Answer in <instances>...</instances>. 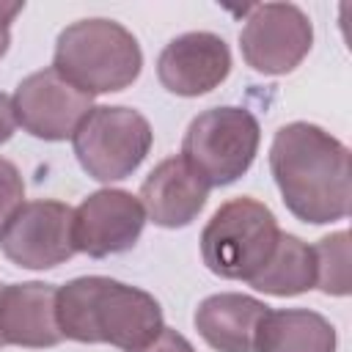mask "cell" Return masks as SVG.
<instances>
[{
	"instance_id": "obj_1",
	"label": "cell",
	"mask_w": 352,
	"mask_h": 352,
	"mask_svg": "<svg viewBox=\"0 0 352 352\" xmlns=\"http://www.w3.org/2000/svg\"><path fill=\"white\" fill-rule=\"evenodd\" d=\"M270 170L297 220L322 226L349 214V148L322 126L308 121L280 126L270 146Z\"/></svg>"
},
{
	"instance_id": "obj_2",
	"label": "cell",
	"mask_w": 352,
	"mask_h": 352,
	"mask_svg": "<svg viewBox=\"0 0 352 352\" xmlns=\"http://www.w3.org/2000/svg\"><path fill=\"white\" fill-rule=\"evenodd\" d=\"M58 324L63 338L126 352L146 346L165 327L162 308L148 292L104 275L74 278L58 289Z\"/></svg>"
},
{
	"instance_id": "obj_3",
	"label": "cell",
	"mask_w": 352,
	"mask_h": 352,
	"mask_svg": "<svg viewBox=\"0 0 352 352\" xmlns=\"http://www.w3.org/2000/svg\"><path fill=\"white\" fill-rule=\"evenodd\" d=\"M143 66L138 38L113 19H80L60 30L52 69L77 91L96 96L129 88Z\"/></svg>"
},
{
	"instance_id": "obj_4",
	"label": "cell",
	"mask_w": 352,
	"mask_h": 352,
	"mask_svg": "<svg viewBox=\"0 0 352 352\" xmlns=\"http://www.w3.org/2000/svg\"><path fill=\"white\" fill-rule=\"evenodd\" d=\"M280 236L278 220L256 198L226 201L201 231L204 264L228 280H250L272 256Z\"/></svg>"
},
{
	"instance_id": "obj_5",
	"label": "cell",
	"mask_w": 352,
	"mask_h": 352,
	"mask_svg": "<svg viewBox=\"0 0 352 352\" xmlns=\"http://www.w3.org/2000/svg\"><path fill=\"white\" fill-rule=\"evenodd\" d=\"M258 121L245 107H212L195 116L182 140V160L209 184H234L256 160Z\"/></svg>"
},
{
	"instance_id": "obj_6",
	"label": "cell",
	"mask_w": 352,
	"mask_h": 352,
	"mask_svg": "<svg viewBox=\"0 0 352 352\" xmlns=\"http://www.w3.org/2000/svg\"><path fill=\"white\" fill-rule=\"evenodd\" d=\"M80 168L96 182L132 176L151 148V126L132 107H94L72 135Z\"/></svg>"
},
{
	"instance_id": "obj_7",
	"label": "cell",
	"mask_w": 352,
	"mask_h": 352,
	"mask_svg": "<svg viewBox=\"0 0 352 352\" xmlns=\"http://www.w3.org/2000/svg\"><path fill=\"white\" fill-rule=\"evenodd\" d=\"M0 250L25 270H50L77 253L74 209L60 201H28L0 228Z\"/></svg>"
},
{
	"instance_id": "obj_8",
	"label": "cell",
	"mask_w": 352,
	"mask_h": 352,
	"mask_svg": "<svg viewBox=\"0 0 352 352\" xmlns=\"http://www.w3.org/2000/svg\"><path fill=\"white\" fill-rule=\"evenodd\" d=\"M314 44V25L294 3H261L248 8L239 33L242 58L261 74H286L300 66Z\"/></svg>"
},
{
	"instance_id": "obj_9",
	"label": "cell",
	"mask_w": 352,
	"mask_h": 352,
	"mask_svg": "<svg viewBox=\"0 0 352 352\" xmlns=\"http://www.w3.org/2000/svg\"><path fill=\"white\" fill-rule=\"evenodd\" d=\"M16 124L38 140H66L94 110L91 96L66 82L52 66L28 74L11 96Z\"/></svg>"
},
{
	"instance_id": "obj_10",
	"label": "cell",
	"mask_w": 352,
	"mask_h": 352,
	"mask_svg": "<svg viewBox=\"0 0 352 352\" xmlns=\"http://www.w3.org/2000/svg\"><path fill=\"white\" fill-rule=\"evenodd\" d=\"M146 212L126 190H96L74 209V248L91 258L129 250L143 234Z\"/></svg>"
},
{
	"instance_id": "obj_11",
	"label": "cell",
	"mask_w": 352,
	"mask_h": 352,
	"mask_svg": "<svg viewBox=\"0 0 352 352\" xmlns=\"http://www.w3.org/2000/svg\"><path fill=\"white\" fill-rule=\"evenodd\" d=\"M231 72V50L217 33L192 30L170 38L157 58V77L176 96H201Z\"/></svg>"
},
{
	"instance_id": "obj_12",
	"label": "cell",
	"mask_w": 352,
	"mask_h": 352,
	"mask_svg": "<svg viewBox=\"0 0 352 352\" xmlns=\"http://www.w3.org/2000/svg\"><path fill=\"white\" fill-rule=\"evenodd\" d=\"M63 341L52 283H0V346L47 349Z\"/></svg>"
},
{
	"instance_id": "obj_13",
	"label": "cell",
	"mask_w": 352,
	"mask_h": 352,
	"mask_svg": "<svg viewBox=\"0 0 352 352\" xmlns=\"http://www.w3.org/2000/svg\"><path fill=\"white\" fill-rule=\"evenodd\" d=\"M209 184L182 160H162L140 184V206L160 228H184L206 206Z\"/></svg>"
},
{
	"instance_id": "obj_14",
	"label": "cell",
	"mask_w": 352,
	"mask_h": 352,
	"mask_svg": "<svg viewBox=\"0 0 352 352\" xmlns=\"http://www.w3.org/2000/svg\"><path fill=\"white\" fill-rule=\"evenodd\" d=\"M267 311L261 300L248 294H212L195 311V330L217 352H256V330Z\"/></svg>"
},
{
	"instance_id": "obj_15",
	"label": "cell",
	"mask_w": 352,
	"mask_h": 352,
	"mask_svg": "<svg viewBox=\"0 0 352 352\" xmlns=\"http://www.w3.org/2000/svg\"><path fill=\"white\" fill-rule=\"evenodd\" d=\"M336 327L316 311H267L256 330V352H336Z\"/></svg>"
},
{
	"instance_id": "obj_16",
	"label": "cell",
	"mask_w": 352,
	"mask_h": 352,
	"mask_svg": "<svg viewBox=\"0 0 352 352\" xmlns=\"http://www.w3.org/2000/svg\"><path fill=\"white\" fill-rule=\"evenodd\" d=\"M253 289L272 297H294L316 286V258L314 248L300 236L280 231L267 264L248 280Z\"/></svg>"
},
{
	"instance_id": "obj_17",
	"label": "cell",
	"mask_w": 352,
	"mask_h": 352,
	"mask_svg": "<svg viewBox=\"0 0 352 352\" xmlns=\"http://www.w3.org/2000/svg\"><path fill=\"white\" fill-rule=\"evenodd\" d=\"M316 258V286L324 294L346 297L349 294V234L336 231L322 236L314 245Z\"/></svg>"
},
{
	"instance_id": "obj_18",
	"label": "cell",
	"mask_w": 352,
	"mask_h": 352,
	"mask_svg": "<svg viewBox=\"0 0 352 352\" xmlns=\"http://www.w3.org/2000/svg\"><path fill=\"white\" fill-rule=\"evenodd\" d=\"M22 198H25V182H22L16 165L0 157V228L25 204Z\"/></svg>"
},
{
	"instance_id": "obj_19",
	"label": "cell",
	"mask_w": 352,
	"mask_h": 352,
	"mask_svg": "<svg viewBox=\"0 0 352 352\" xmlns=\"http://www.w3.org/2000/svg\"><path fill=\"white\" fill-rule=\"evenodd\" d=\"M135 352H195V349L182 333H176L170 327H162L157 338H151L146 346H140Z\"/></svg>"
},
{
	"instance_id": "obj_20",
	"label": "cell",
	"mask_w": 352,
	"mask_h": 352,
	"mask_svg": "<svg viewBox=\"0 0 352 352\" xmlns=\"http://www.w3.org/2000/svg\"><path fill=\"white\" fill-rule=\"evenodd\" d=\"M25 8V3H3L0 0V58L8 52L11 44V22L16 19V14Z\"/></svg>"
},
{
	"instance_id": "obj_21",
	"label": "cell",
	"mask_w": 352,
	"mask_h": 352,
	"mask_svg": "<svg viewBox=\"0 0 352 352\" xmlns=\"http://www.w3.org/2000/svg\"><path fill=\"white\" fill-rule=\"evenodd\" d=\"M16 129V118H14V107L11 99L0 91V143H6Z\"/></svg>"
}]
</instances>
